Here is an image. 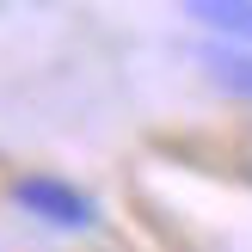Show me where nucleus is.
<instances>
[{
	"instance_id": "1",
	"label": "nucleus",
	"mask_w": 252,
	"mask_h": 252,
	"mask_svg": "<svg viewBox=\"0 0 252 252\" xmlns=\"http://www.w3.org/2000/svg\"><path fill=\"white\" fill-rule=\"evenodd\" d=\"M12 203H19L31 221H43V228H62V234H86V228H98V203L80 191V185L49 179V172L12 179Z\"/></svg>"
},
{
	"instance_id": "2",
	"label": "nucleus",
	"mask_w": 252,
	"mask_h": 252,
	"mask_svg": "<svg viewBox=\"0 0 252 252\" xmlns=\"http://www.w3.org/2000/svg\"><path fill=\"white\" fill-rule=\"evenodd\" d=\"M203 74L234 98H252V43H203L197 49Z\"/></svg>"
},
{
	"instance_id": "3",
	"label": "nucleus",
	"mask_w": 252,
	"mask_h": 252,
	"mask_svg": "<svg viewBox=\"0 0 252 252\" xmlns=\"http://www.w3.org/2000/svg\"><path fill=\"white\" fill-rule=\"evenodd\" d=\"M185 12L209 31H221L228 43H252V0H185Z\"/></svg>"
}]
</instances>
